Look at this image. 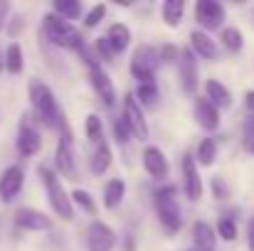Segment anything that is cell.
I'll return each mask as SVG.
<instances>
[{"label": "cell", "mask_w": 254, "mask_h": 251, "mask_svg": "<svg viewBox=\"0 0 254 251\" xmlns=\"http://www.w3.org/2000/svg\"><path fill=\"white\" fill-rule=\"evenodd\" d=\"M27 96H30V106H32V113L35 118L47 126V128H60L64 123V113L55 99V91L40 79H30L27 84Z\"/></svg>", "instance_id": "1"}, {"label": "cell", "mask_w": 254, "mask_h": 251, "mask_svg": "<svg viewBox=\"0 0 254 251\" xmlns=\"http://www.w3.org/2000/svg\"><path fill=\"white\" fill-rule=\"evenodd\" d=\"M40 35H45V40L57 47V50H74L79 52L84 47V37L82 32L64 17L55 15V12H47L42 17V27H40Z\"/></svg>", "instance_id": "2"}, {"label": "cell", "mask_w": 254, "mask_h": 251, "mask_svg": "<svg viewBox=\"0 0 254 251\" xmlns=\"http://www.w3.org/2000/svg\"><path fill=\"white\" fill-rule=\"evenodd\" d=\"M37 175L45 185V192H47V200H50V207L57 217H62L64 222H72L74 219V202H72V195H67L60 175L47 165H37Z\"/></svg>", "instance_id": "3"}, {"label": "cell", "mask_w": 254, "mask_h": 251, "mask_svg": "<svg viewBox=\"0 0 254 251\" xmlns=\"http://www.w3.org/2000/svg\"><path fill=\"white\" fill-rule=\"evenodd\" d=\"M153 204H156V214L161 219V224L168 232H180L183 227V209H180V200H178V187L175 185H163L153 192Z\"/></svg>", "instance_id": "4"}, {"label": "cell", "mask_w": 254, "mask_h": 251, "mask_svg": "<svg viewBox=\"0 0 254 251\" xmlns=\"http://www.w3.org/2000/svg\"><path fill=\"white\" fill-rule=\"evenodd\" d=\"M20 158H32L42 148V133H40V121L35 118L32 111H25L17 121V138H15Z\"/></svg>", "instance_id": "5"}, {"label": "cell", "mask_w": 254, "mask_h": 251, "mask_svg": "<svg viewBox=\"0 0 254 251\" xmlns=\"http://www.w3.org/2000/svg\"><path fill=\"white\" fill-rule=\"evenodd\" d=\"M161 59H158V50L153 45H138L131 54V64L128 72L133 79H138V84L156 82V69H158Z\"/></svg>", "instance_id": "6"}, {"label": "cell", "mask_w": 254, "mask_h": 251, "mask_svg": "<svg viewBox=\"0 0 254 251\" xmlns=\"http://www.w3.org/2000/svg\"><path fill=\"white\" fill-rule=\"evenodd\" d=\"M60 131H62V133H60V141H57V148H55V167H57V175L74 180V177H77V160H74L72 133H69L67 121L60 126Z\"/></svg>", "instance_id": "7"}, {"label": "cell", "mask_w": 254, "mask_h": 251, "mask_svg": "<svg viewBox=\"0 0 254 251\" xmlns=\"http://www.w3.org/2000/svg\"><path fill=\"white\" fill-rule=\"evenodd\" d=\"M180 187L190 202H197L202 197V177H200V170L195 163V155H190V153H185L180 160Z\"/></svg>", "instance_id": "8"}, {"label": "cell", "mask_w": 254, "mask_h": 251, "mask_svg": "<svg viewBox=\"0 0 254 251\" xmlns=\"http://www.w3.org/2000/svg\"><path fill=\"white\" fill-rule=\"evenodd\" d=\"M178 77H180V89L185 94H195L197 91V84H200V74H197V57L192 54L190 47H183L180 50V57H178Z\"/></svg>", "instance_id": "9"}, {"label": "cell", "mask_w": 254, "mask_h": 251, "mask_svg": "<svg viewBox=\"0 0 254 251\" xmlns=\"http://www.w3.org/2000/svg\"><path fill=\"white\" fill-rule=\"evenodd\" d=\"M195 20L205 32L220 30L225 22V5L217 0H197L195 2Z\"/></svg>", "instance_id": "10"}, {"label": "cell", "mask_w": 254, "mask_h": 251, "mask_svg": "<svg viewBox=\"0 0 254 251\" xmlns=\"http://www.w3.org/2000/svg\"><path fill=\"white\" fill-rule=\"evenodd\" d=\"M124 118H126L133 138L148 141V133H151L148 131V121H146V113H143V108H141V103H138V99L133 94H126V99H124Z\"/></svg>", "instance_id": "11"}, {"label": "cell", "mask_w": 254, "mask_h": 251, "mask_svg": "<svg viewBox=\"0 0 254 251\" xmlns=\"http://www.w3.org/2000/svg\"><path fill=\"white\" fill-rule=\"evenodd\" d=\"M25 187V170L22 165H7L0 172V202L12 204Z\"/></svg>", "instance_id": "12"}, {"label": "cell", "mask_w": 254, "mask_h": 251, "mask_svg": "<svg viewBox=\"0 0 254 251\" xmlns=\"http://www.w3.org/2000/svg\"><path fill=\"white\" fill-rule=\"evenodd\" d=\"M114 247H116V232L106 222L94 219L86 227V249L89 251H114Z\"/></svg>", "instance_id": "13"}, {"label": "cell", "mask_w": 254, "mask_h": 251, "mask_svg": "<svg viewBox=\"0 0 254 251\" xmlns=\"http://www.w3.org/2000/svg\"><path fill=\"white\" fill-rule=\"evenodd\" d=\"M89 82H91L94 94L99 96V101H104V106L111 108V106L116 103V86H114V82H111L109 72L101 67V62L89 67Z\"/></svg>", "instance_id": "14"}, {"label": "cell", "mask_w": 254, "mask_h": 251, "mask_svg": "<svg viewBox=\"0 0 254 251\" xmlns=\"http://www.w3.org/2000/svg\"><path fill=\"white\" fill-rule=\"evenodd\" d=\"M15 227L22 232H50L55 227L52 217H47L45 212L35 209V207H20L15 212Z\"/></svg>", "instance_id": "15"}, {"label": "cell", "mask_w": 254, "mask_h": 251, "mask_svg": "<svg viewBox=\"0 0 254 251\" xmlns=\"http://www.w3.org/2000/svg\"><path fill=\"white\" fill-rule=\"evenodd\" d=\"M192 116H195V123L207 131V133H215L220 128V108L207 99V96H197L195 103H192Z\"/></svg>", "instance_id": "16"}, {"label": "cell", "mask_w": 254, "mask_h": 251, "mask_svg": "<svg viewBox=\"0 0 254 251\" xmlns=\"http://www.w3.org/2000/svg\"><path fill=\"white\" fill-rule=\"evenodd\" d=\"M141 163H143V170L153 177V180H168L170 175V163L166 158V153L158 148V146H146L143 153H141Z\"/></svg>", "instance_id": "17"}, {"label": "cell", "mask_w": 254, "mask_h": 251, "mask_svg": "<svg viewBox=\"0 0 254 251\" xmlns=\"http://www.w3.org/2000/svg\"><path fill=\"white\" fill-rule=\"evenodd\" d=\"M190 50L197 59H207V62H215L220 57V47L217 42L205 32V30H192L190 32Z\"/></svg>", "instance_id": "18"}, {"label": "cell", "mask_w": 254, "mask_h": 251, "mask_svg": "<svg viewBox=\"0 0 254 251\" xmlns=\"http://www.w3.org/2000/svg\"><path fill=\"white\" fill-rule=\"evenodd\" d=\"M104 37H106V42H109V47H111L114 54H124V52L128 50V45H131V30H128V25H124V22L109 25V30H106Z\"/></svg>", "instance_id": "19"}, {"label": "cell", "mask_w": 254, "mask_h": 251, "mask_svg": "<svg viewBox=\"0 0 254 251\" xmlns=\"http://www.w3.org/2000/svg\"><path fill=\"white\" fill-rule=\"evenodd\" d=\"M192 244L197 251H215L217 249V232L207 222L197 219L192 224Z\"/></svg>", "instance_id": "20"}, {"label": "cell", "mask_w": 254, "mask_h": 251, "mask_svg": "<svg viewBox=\"0 0 254 251\" xmlns=\"http://www.w3.org/2000/svg\"><path fill=\"white\" fill-rule=\"evenodd\" d=\"M205 96H207L220 111H225V108L232 106V91L222 82H217V79H207V82H205Z\"/></svg>", "instance_id": "21"}, {"label": "cell", "mask_w": 254, "mask_h": 251, "mask_svg": "<svg viewBox=\"0 0 254 251\" xmlns=\"http://www.w3.org/2000/svg\"><path fill=\"white\" fill-rule=\"evenodd\" d=\"M124 197H126V180L124 177L109 180L106 187H104V207L106 209H116V207H121Z\"/></svg>", "instance_id": "22"}, {"label": "cell", "mask_w": 254, "mask_h": 251, "mask_svg": "<svg viewBox=\"0 0 254 251\" xmlns=\"http://www.w3.org/2000/svg\"><path fill=\"white\" fill-rule=\"evenodd\" d=\"M220 45H222L230 54L242 52V47H245V35H242V30H240V27H222V30H220Z\"/></svg>", "instance_id": "23"}, {"label": "cell", "mask_w": 254, "mask_h": 251, "mask_svg": "<svg viewBox=\"0 0 254 251\" xmlns=\"http://www.w3.org/2000/svg\"><path fill=\"white\" fill-rule=\"evenodd\" d=\"M133 96L138 99L141 108H156V106H158V101H161V91H158L156 82L138 84V86H136V91H133Z\"/></svg>", "instance_id": "24"}, {"label": "cell", "mask_w": 254, "mask_h": 251, "mask_svg": "<svg viewBox=\"0 0 254 251\" xmlns=\"http://www.w3.org/2000/svg\"><path fill=\"white\" fill-rule=\"evenodd\" d=\"M111 160H114V153H111L109 143L101 141V143L96 146L94 155H91V172H94V175H104V172L111 167Z\"/></svg>", "instance_id": "25"}, {"label": "cell", "mask_w": 254, "mask_h": 251, "mask_svg": "<svg viewBox=\"0 0 254 251\" xmlns=\"http://www.w3.org/2000/svg\"><path fill=\"white\" fill-rule=\"evenodd\" d=\"M161 15H163V22L168 27H178L183 22V15H185V0H166L161 5Z\"/></svg>", "instance_id": "26"}, {"label": "cell", "mask_w": 254, "mask_h": 251, "mask_svg": "<svg viewBox=\"0 0 254 251\" xmlns=\"http://www.w3.org/2000/svg\"><path fill=\"white\" fill-rule=\"evenodd\" d=\"M5 69L10 74H22V69H25V54L17 42H10L5 47Z\"/></svg>", "instance_id": "27"}, {"label": "cell", "mask_w": 254, "mask_h": 251, "mask_svg": "<svg viewBox=\"0 0 254 251\" xmlns=\"http://www.w3.org/2000/svg\"><path fill=\"white\" fill-rule=\"evenodd\" d=\"M217 158V143L215 138H202L197 143V151H195V163L202 167H210Z\"/></svg>", "instance_id": "28"}, {"label": "cell", "mask_w": 254, "mask_h": 251, "mask_svg": "<svg viewBox=\"0 0 254 251\" xmlns=\"http://www.w3.org/2000/svg\"><path fill=\"white\" fill-rule=\"evenodd\" d=\"M52 12L72 22V20L82 17V2L79 0H55L52 2Z\"/></svg>", "instance_id": "29"}, {"label": "cell", "mask_w": 254, "mask_h": 251, "mask_svg": "<svg viewBox=\"0 0 254 251\" xmlns=\"http://www.w3.org/2000/svg\"><path fill=\"white\" fill-rule=\"evenodd\" d=\"M84 133H86V138H89L91 143H96V146L104 141V123H101V118H99L96 113H89V116H86Z\"/></svg>", "instance_id": "30"}, {"label": "cell", "mask_w": 254, "mask_h": 251, "mask_svg": "<svg viewBox=\"0 0 254 251\" xmlns=\"http://www.w3.org/2000/svg\"><path fill=\"white\" fill-rule=\"evenodd\" d=\"M72 202H74V207H79L86 214H96V202H94V197H91L86 190H82V187H77V190L72 192Z\"/></svg>", "instance_id": "31"}, {"label": "cell", "mask_w": 254, "mask_h": 251, "mask_svg": "<svg viewBox=\"0 0 254 251\" xmlns=\"http://www.w3.org/2000/svg\"><path fill=\"white\" fill-rule=\"evenodd\" d=\"M215 232H217V237H220L222 242H235V239H237V224H235V219L227 217V214L217 222V229H215Z\"/></svg>", "instance_id": "32"}, {"label": "cell", "mask_w": 254, "mask_h": 251, "mask_svg": "<svg viewBox=\"0 0 254 251\" xmlns=\"http://www.w3.org/2000/svg\"><path fill=\"white\" fill-rule=\"evenodd\" d=\"M114 138H116L119 146H128L131 138H133V133H131V128H128V123H126L124 116L114 118Z\"/></svg>", "instance_id": "33"}, {"label": "cell", "mask_w": 254, "mask_h": 251, "mask_svg": "<svg viewBox=\"0 0 254 251\" xmlns=\"http://www.w3.org/2000/svg\"><path fill=\"white\" fill-rule=\"evenodd\" d=\"M210 190H212V197L217 200V202H227L230 200V185H227V180L222 177V175H215L212 180H210Z\"/></svg>", "instance_id": "34"}, {"label": "cell", "mask_w": 254, "mask_h": 251, "mask_svg": "<svg viewBox=\"0 0 254 251\" xmlns=\"http://www.w3.org/2000/svg\"><path fill=\"white\" fill-rule=\"evenodd\" d=\"M106 10H109V7H106L104 2L94 5V7H91V10H89V12L84 15V27H86V30L96 27V25H99V22H101V20L106 17Z\"/></svg>", "instance_id": "35"}, {"label": "cell", "mask_w": 254, "mask_h": 251, "mask_svg": "<svg viewBox=\"0 0 254 251\" xmlns=\"http://www.w3.org/2000/svg\"><path fill=\"white\" fill-rule=\"evenodd\" d=\"M178 57H180V50L175 47V45H163L161 50H158V59H161V64H178Z\"/></svg>", "instance_id": "36"}, {"label": "cell", "mask_w": 254, "mask_h": 251, "mask_svg": "<svg viewBox=\"0 0 254 251\" xmlns=\"http://www.w3.org/2000/svg\"><path fill=\"white\" fill-rule=\"evenodd\" d=\"M94 50H96V59H101V62H114V52H111L106 37H96Z\"/></svg>", "instance_id": "37"}, {"label": "cell", "mask_w": 254, "mask_h": 251, "mask_svg": "<svg viewBox=\"0 0 254 251\" xmlns=\"http://www.w3.org/2000/svg\"><path fill=\"white\" fill-rule=\"evenodd\" d=\"M10 10H12V5H10V0H0V32L7 27V22H10Z\"/></svg>", "instance_id": "38"}, {"label": "cell", "mask_w": 254, "mask_h": 251, "mask_svg": "<svg viewBox=\"0 0 254 251\" xmlns=\"http://www.w3.org/2000/svg\"><path fill=\"white\" fill-rule=\"evenodd\" d=\"M242 131H245V138L247 141H254V113H250L242 123Z\"/></svg>", "instance_id": "39"}, {"label": "cell", "mask_w": 254, "mask_h": 251, "mask_svg": "<svg viewBox=\"0 0 254 251\" xmlns=\"http://www.w3.org/2000/svg\"><path fill=\"white\" fill-rule=\"evenodd\" d=\"M247 249L254 251V214L250 217V222H247Z\"/></svg>", "instance_id": "40"}, {"label": "cell", "mask_w": 254, "mask_h": 251, "mask_svg": "<svg viewBox=\"0 0 254 251\" xmlns=\"http://www.w3.org/2000/svg\"><path fill=\"white\" fill-rule=\"evenodd\" d=\"M245 106H247L250 113H254V89H250V91L245 94Z\"/></svg>", "instance_id": "41"}, {"label": "cell", "mask_w": 254, "mask_h": 251, "mask_svg": "<svg viewBox=\"0 0 254 251\" xmlns=\"http://www.w3.org/2000/svg\"><path fill=\"white\" fill-rule=\"evenodd\" d=\"M245 151H247V153H252V155H254V141H245Z\"/></svg>", "instance_id": "42"}, {"label": "cell", "mask_w": 254, "mask_h": 251, "mask_svg": "<svg viewBox=\"0 0 254 251\" xmlns=\"http://www.w3.org/2000/svg\"><path fill=\"white\" fill-rule=\"evenodd\" d=\"M2 67H5V54L0 52V72H2Z\"/></svg>", "instance_id": "43"}, {"label": "cell", "mask_w": 254, "mask_h": 251, "mask_svg": "<svg viewBox=\"0 0 254 251\" xmlns=\"http://www.w3.org/2000/svg\"><path fill=\"white\" fill-rule=\"evenodd\" d=\"M185 251H197V249H195V247H192V249H185Z\"/></svg>", "instance_id": "44"}, {"label": "cell", "mask_w": 254, "mask_h": 251, "mask_svg": "<svg viewBox=\"0 0 254 251\" xmlns=\"http://www.w3.org/2000/svg\"><path fill=\"white\" fill-rule=\"evenodd\" d=\"M252 12H254V10H252Z\"/></svg>", "instance_id": "45"}]
</instances>
